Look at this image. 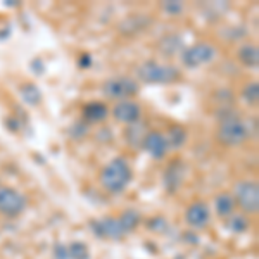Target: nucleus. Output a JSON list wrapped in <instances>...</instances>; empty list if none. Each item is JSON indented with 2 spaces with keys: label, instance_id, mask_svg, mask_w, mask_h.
Wrapping results in <instances>:
<instances>
[{
  "label": "nucleus",
  "instance_id": "obj_1",
  "mask_svg": "<svg viewBox=\"0 0 259 259\" xmlns=\"http://www.w3.org/2000/svg\"><path fill=\"white\" fill-rule=\"evenodd\" d=\"M133 180V169L124 157H114L100 171V185L109 194H121Z\"/></svg>",
  "mask_w": 259,
  "mask_h": 259
},
{
  "label": "nucleus",
  "instance_id": "obj_2",
  "mask_svg": "<svg viewBox=\"0 0 259 259\" xmlns=\"http://www.w3.org/2000/svg\"><path fill=\"white\" fill-rule=\"evenodd\" d=\"M137 76L142 83H149V85H169L180 80V71L171 64L145 61L137 68Z\"/></svg>",
  "mask_w": 259,
  "mask_h": 259
},
{
  "label": "nucleus",
  "instance_id": "obj_3",
  "mask_svg": "<svg viewBox=\"0 0 259 259\" xmlns=\"http://www.w3.org/2000/svg\"><path fill=\"white\" fill-rule=\"evenodd\" d=\"M218 142L225 147H237L242 145L249 137V128L237 114H227L221 119L218 132H216Z\"/></svg>",
  "mask_w": 259,
  "mask_h": 259
},
{
  "label": "nucleus",
  "instance_id": "obj_4",
  "mask_svg": "<svg viewBox=\"0 0 259 259\" xmlns=\"http://www.w3.org/2000/svg\"><path fill=\"white\" fill-rule=\"evenodd\" d=\"M233 200L242 214H257L259 211V185L256 180H242L233 187Z\"/></svg>",
  "mask_w": 259,
  "mask_h": 259
},
{
  "label": "nucleus",
  "instance_id": "obj_5",
  "mask_svg": "<svg viewBox=\"0 0 259 259\" xmlns=\"http://www.w3.org/2000/svg\"><path fill=\"white\" fill-rule=\"evenodd\" d=\"M28 207V199L23 192L14 187H0V216L4 218H19Z\"/></svg>",
  "mask_w": 259,
  "mask_h": 259
},
{
  "label": "nucleus",
  "instance_id": "obj_6",
  "mask_svg": "<svg viewBox=\"0 0 259 259\" xmlns=\"http://www.w3.org/2000/svg\"><path fill=\"white\" fill-rule=\"evenodd\" d=\"M137 92H139V83L126 76L109 78L102 85V94L107 99L118 100V102H121V100H132V97L137 95Z\"/></svg>",
  "mask_w": 259,
  "mask_h": 259
},
{
  "label": "nucleus",
  "instance_id": "obj_7",
  "mask_svg": "<svg viewBox=\"0 0 259 259\" xmlns=\"http://www.w3.org/2000/svg\"><path fill=\"white\" fill-rule=\"evenodd\" d=\"M216 54H218V50H216L214 45L206 44V41H200V44H195L187 50H183L182 61L187 68L194 69V68H200V66L212 62L216 57Z\"/></svg>",
  "mask_w": 259,
  "mask_h": 259
},
{
  "label": "nucleus",
  "instance_id": "obj_8",
  "mask_svg": "<svg viewBox=\"0 0 259 259\" xmlns=\"http://www.w3.org/2000/svg\"><path fill=\"white\" fill-rule=\"evenodd\" d=\"M90 230L97 239L102 240H121L126 233L121 227L118 216H104L90 221Z\"/></svg>",
  "mask_w": 259,
  "mask_h": 259
},
{
  "label": "nucleus",
  "instance_id": "obj_9",
  "mask_svg": "<svg viewBox=\"0 0 259 259\" xmlns=\"http://www.w3.org/2000/svg\"><path fill=\"white\" fill-rule=\"evenodd\" d=\"M211 221V209L206 202L195 200L192 202L185 211V223L194 230H202L209 225Z\"/></svg>",
  "mask_w": 259,
  "mask_h": 259
},
{
  "label": "nucleus",
  "instance_id": "obj_10",
  "mask_svg": "<svg viewBox=\"0 0 259 259\" xmlns=\"http://www.w3.org/2000/svg\"><path fill=\"white\" fill-rule=\"evenodd\" d=\"M142 147H144L147 152L150 154L152 159H164L166 154H168V140H166V135L161 132H149L147 135L142 140Z\"/></svg>",
  "mask_w": 259,
  "mask_h": 259
},
{
  "label": "nucleus",
  "instance_id": "obj_11",
  "mask_svg": "<svg viewBox=\"0 0 259 259\" xmlns=\"http://www.w3.org/2000/svg\"><path fill=\"white\" fill-rule=\"evenodd\" d=\"M112 116L123 124H135L142 116V107L135 100H121L112 107Z\"/></svg>",
  "mask_w": 259,
  "mask_h": 259
},
{
  "label": "nucleus",
  "instance_id": "obj_12",
  "mask_svg": "<svg viewBox=\"0 0 259 259\" xmlns=\"http://www.w3.org/2000/svg\"><path fill=\"white\" fill-rule=\"evenodd\" d=\"M183 177H185V164H183L182 161H173L164 173L166 189L169 192L178 190V187L182 185V182H183Z\"/></svg>",
  "mask_w": 259,
  "mask_h": 259
},
{
  "label": "nucleus",
  "instance_id": "obj_13",
  "mask_svg": "<svg viewBox=\"0 0 259 259\" xmlns=\"http://www.w3.org/2000/svg\"><path fill=\"white\" fill-rule=\"evenodd\" d=\"M235 200H233L232 194H228V192H221V194L214 197V211L220 218H230L235 212Z\"/></svg>",
  "mask_w": 259,
  "mask_h": 259
},
{
  "label": "nucleus",
  "instance_id": "obj_14",
  "mask_svg": "<svg viewBox=\"0 0 259 259\" xmlns=\"http://www.w3.org/2000/svg\"><path fill=\"white\" fill-rule=\"evenodd\" d=\"M239 61L247 68H257L259 64V49L256 44H244L237 52Z\"/></svg>",
  "mask_w": 259,
  "mask_h": 259
},
{
  "label": "nucleus",
  "instance_id": "obj_15",
  "mask_svg": "<svg viewBox=\"0 0 259 259\" xmlns=\"http://www.w3.org/2000/svg\"><path fill=\"white\" fill-rule=\"evenodd\" d=\"M83 116L92 123H99V121H104L109 116V109L104 102H90L83 107Z\"/></svg>",
  "mask_w": 259,
  "mask_h": 259
},
{
  "label": "nucleus",
  "instance_id": "obj_16",
  "mask_svg": "<svg viewBox=\"0 0 259 259\" xmlns=\"http://www.w3.org/2000/svg\"><path fill=\"white\" fill-rule=\"evenodd\" d=\"M118 220L124 230V233H132L133 230L139 228V225L142 223V216L137 209H126L118 216Z\"/></svg>",
  "mask_w": 259,
  "mask_h": 259
},
{
  "label": "nucleus",
  "instance_id": "obj_17",
  "mask_svg": "<svg viewBox=\"0 0 259 259\" xmlns=\"http://www.w3.org/2000/svg\"><path fill=\"white\" fill-rule=\"evenodd\" d=\"M21 97L30 106H38L41 102V92L33 83H26L24 87H21Z\"/></svg>",
  "mask_w": 259,
  "mask_h": 259
},
{
  "label": "nucleus",
  "instance_id": "obj_18",
  "mask_svg": "<svg viewBox=\"0 0 259 259\" xmlns=\"http://www.w3.org/2000/svg\"><path fill=\"white\" fill-rule=\"evenodd\" d=\"M68 249V259H90V249L83 242H71L69 245H66Z\"/></svg>",
  "mask_w": 259,
  "mask_h": 259
},
{
  "label": "nucleus",
  "instance_id": "obj_19",
  "mask_svg": "<svg viewBox=\"0 0 259 259\" xmlns=\"http://www.w3.org/2000/svg\"><path fill=\"white\" fill-rule=\"evenodd\" d=\"M166 140H168V145L173 149H180L182 145H185L187 142V132L182 126H173L166 135Z\"/></svg>",
  "mask_w": 259,
  "mask_h": 259
},
{
  "label": "nucleus",
  "instance_id": "obj_20",
  "mask_svg": "<svg viewBox=\"0 0 259 259\" xmlns=\"http://www.w3.org/2000/svg\"><path fill=\"white\" fill-rule=\"evenodd\" d=\"M227 227L232 230L233 233H244L249 228V220L245 218V214H237L233 212L230 218H227Z\"/></svg>",
  "mask_w": 259,
  "mask_h": 259
},
{
  "label": "nucleus",
  "instance_id": "obj_21",
  "mask_svg": "<svg viewBox=\"0 0 259 259\" xmlns=\"http://www.w3.org/2000/svg\"><path fill=\"white\" fill-rule=\"evenodd\" d=\"M242 99H244L247 104H250V106L257 104V100H259V85H257V81L247 83V85L244 87V90H242Z\"/></svg>",
  "mask_w": 259,
  "mask_h": 259
},
{
  "label": "nucleus",
  "instance_id": "obj_22",
  "mask_svg": "<svg viewBox=\"0 0 259 259\" xmlns=\"http://www.w3.org/2000/svg\"><path fill=\"white\" fill-rule=\"evenodd\" d=\"M162 9L171 16H177L183 11V4L182 2H164L162 4Z\"/></svg>",
  "mask_w": 259,
  "mask_h": 259
},
{
  "label": "nucleus",
  "instance_id": "obj_23",
  "mask_svg": "<svg viewBox=\"0 0 259 259\" xmlns=\"http://www.w3.org/2000/svg\"><path fill=\"white\" fill-rule=\"evenodd\" d=\"M54 257L56 259H68V249H66V245H56L54 247Z\"/></svg>",
  "mask_w": 259,
  "mask_h": 259
}]
</instances>
